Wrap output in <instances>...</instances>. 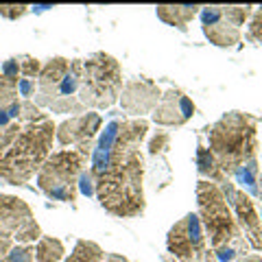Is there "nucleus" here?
Masks as SVG:
<instances>
[{
	"instance_id": "obj_1",
	"label": "nucleus",
	"mask_w": 262,
	"mask_h": 262,
	"mask_svg": "<svg viewBox=\"0 0 262 262\" xmlns=\"http://www.w3.org/2000/svg\"><path fill=\"white\" fill-rule=\"evenodd\" d=\"M144 164L140 149H129L114 142L110 166L96 177V194L101 206L114 216L131 219L144 212L142 188Z\"/></svg>"
},
{
	"instance_id": "obj_2",
	"label": "nucleus",
	"mask_w": 262,
	"mask_h": 262,
	"mask_svg": "<svg viewBox=\"0 0 262 262\" xmlns=\"http://www.w3.org/2000/svg\"><path fill=\"white\" fill-rule=\"evenodd\" d=\"M57 127L51 120H39L22 125L13 144L0 155V177L13 186H22L39 173L42 164L48 160Z\"/></svg>"
},
{
	"instance_id": "obj_3",
	"label": "nucleus",
	"mask_w": 262,
	"mask_h": 262,
	"mask_svg": "<svg viewBox=\"0 0 262 262\" xmlns=\"http://www.w3.org/2000/svg\"><path fill=\"white\" fill-rule=\"evenodd\" d=\"M210 151L214 153L223 173H234L247 160L256 158V118L249 114L229 112L208 131Z\"/></svg>"
},
{
	"instance_id": "obj_4",
	"label": "nucleus",
	"mask_w": 262,
	"mask_h": 262,
	"mask_svg": "<svg viewBox=\"0 0 262 262\" xmlns=\"http://www.w3.org/2000/svg\"><path fill=\"white\" fill-rule=\"evenodd\" d=\"M122 90V72L120 63L107 53H94L83 59L81 70V88H79V103L85 107L105 110L112 107L120 96Z\"/></svg>"
},
{
	"instance_id": "obj_5",
	"label": "nucleus",
	"mask_w": 262,
	"mask_h": 262,
	"mask_svg": "<svg viewBox=\"0 0 262 262\" xmlns=\"http://www.w3.org/2000/svg\"><path fill=\"white\" fill-rule=\"evenodd\" d=\"M90 153V142L81 144L79 151H57L48 155L37 173V186L46 196L55 201L70 203L77 196V177L83 170Z\"/></svg>"
},
{
	"instance_id": "obj_6",
	"label": "nucleus",
	"mask_w": 262,
	"mask_h": 262,
	"mask_svg": "<svg viewBox=\"0 0 262 262\" xmlns=\"http://www.w3.org/2000/svg\"><path fill=\"white\" fill-rule=\"evenodd\" d=\"M196 203H199V219L210 234V245L214 249L223 245H232L241 241V229L232 216L227 201L221 188L212 182H199L196 186Z\"/></svg>"
},
{
	"instance_id": "obj_7",
	"label": "nucleus",
	"mask_w": 262,
	"mask_h": 262,
	"mask_svg": "<svg viewBox=\"0 0 262 262\" xmlns=\"http://www.w3.org/2000/svg\"><path fill=\"white\" fill-rule=\"evenodd\" d=\"M168 253L179 262H201L208 256L206 236H203V225L199 214H186L179 223L170 227L166 236Z\"/></svg>"
},
{
	"instance_id": "obj_8",
	"label": "nucleus",
	"mask_w": 262,
	"mask_h": 262,
	"mask_svg": "<svg viewBox=\"0 0 262 262\" xmlns=\"http://www.w3.org/2000/svg\"><path fill=\"white\" fill-rule=\"evenodd\" d=\"M221 192H223V196H227V201L232 203L236 219H238L241 227L245 229V236H247V241L251 243V247L262 249V223H260V216L256 212V206H253L251 196L241 192V190H234V186L229 182H223Z\"/></svg>"
},
{
	"instance_id": "obj_9",
	"label": "nucleus",
	"mask_w": 262,
	"mask_h": 262,
	"mask_svg": "<svg viewBox=\"0 0 262 262\" xmlns=\"http://www.w3.org/2000/svg\"><path fill=\"white\" fill-rule=\"evenodd\" d=\"M194 116V103L179 90H168L162 94L158 107L153 110V122L166 127H179Z\"/></svg>"
},
{
	"instance_id": "obj_10",
	"label": "nucleus",
	"mask_w": 262,
	"mask_h": 262,
	"mask_svg": "<svg viewBox=\"0 0 262 262\" xmlns=\"http://www.w3.org/2000/svg\"><path fill=\"white\" fill-rule=\"evenodd\" d=\"M160 98H162L160 88L151 83V81H131V83L122 88L120 105L131 116L142 118V114H149L158 107Z\"/></svg>"
},
{
	"instance_id": "obj_11",
	"label": "nucleus",
	"mask_w": 262,
	"mask_h": 262,
	"mask_svg": "<svg viewBox=\"0 0 262 262\" xmlns=\"http://www.w3.org/2000/svg\"><path fill=\"white\" fill-rule=\"evenodd\" d=\"M101 122H103V118L94 112L81 114V116H75L70 120H63L55 131L57 142H59L61 146H68V144H79L81 146V144L92 142L96 131L101 129Z\"/></svg>"
},
{
	"instance_id": "obj_12",
	"label": "nucleus",
	"mask_w": 262,
	"mask_h": 262,
	"mask_svg": "<svg viewBox=\"0 0 262 262\" xmlns=\"http://www.w3.org/2000/svg\"><path fill=\"white\" fill-rule=\"evenodd\" d=\"M29 221H33V212L20 196L0 194V238L9 241Z\"/></svg>"
},
{
	"instance_id": "obj_13",
	"label": "nucleus",
	"mask_w": 262,
	"mask_h": 262,
	"mask_svg": "<svg viewBox=\"0 0 262 262\" xmlns=\"http://www.w3.org/2000/svg\"><path fill=\"white\" fill-rule=\"evenodd\" d=\"M118 129H120V120H110L105 125L101 138L92 151V173L94 177L103 175L110 166V160H112V149H114V142H116V136H118Z\"/></svg>"
},
{
	"instance_id": "obj_14",
	"label": "nucleus",
	"mask_w": 262,
	"mask_h": 262,
	"mask_svg": "<svg viewBox=\"0 0 262 262\" xmlns=\"http://www.w3.org/2000/svg\"><path fill=\"white\" fill-rule=\"evenodd\" d=\"M199 9L201 7H196V5H162L158 7V18L162 22L170 24V27L186 31V24L194 18Z\"/></svg>"
},
{
	"instance_id": "obj_15",
	"label": "nucleus",
	"mask_w": 262,
	"mask_h": 262,
	"mask_svg": "<svg viewBox=\"0 0 262 262\" xmlns=\"http://www.w3.org/2000/svg\"><path fill=\"white\" fill-rule=\"evenodd\" d=\"M203 33H206V37L212 44L221 46V48H229V46L238 44V39H241V29L232 27L225 18H221L216 24H212V27H206Z\"/></svg>"
},
{
	"instance_id": "obj_16",
	"label": "nucleus",
	"mask_w": 262,
	"mask_h": 262,
	"mask_svg": "<svg viewBox=\"0 0 262 262\" xmlns=\"http://www.w3.org/2000/svg\"><path fill=\"white\" fill-rule=\"evenodd\" d=\"M196 170H199V175L210 177V182H219V184L227 182L216 158H214V153L210 149H206V146H199V149H196Z\"/></svg>"
},
{
	"instance_id": "obj_17",
	"label": "nucleus",
	"mask_w": 262,
	"mask_h": 262,
	"mask_svg": "<svg viewBox=\"0 0 262 262\" xmlns=\"http://www.w3.org/2000/svg\"><path fill=\"white\" fill-rule=\"evenodd\" d=\"M63 243L53 236H42L35 247V262H59L63 258Z\"/></svg>"
},
{
	"instance_id": "obj_18",
	"label": "nucleus",
	"mask_w": 262,
	"mask_h": 262,
	"mask_svg": "<svg viewBox=\"0 0 262 262\" xmlns=\"http://www.w3.org/2000/svg\"><path fill=\"white\" fill-rule=\"evenodd\" d=\"M103 260H105V253L96 243H92V241H77L75 251L70 253V258L66 262H103Z\"/></svg>"
},
{
	"instance_id": "obj_19",
	"label": "nucleus",
	"mask_w": 262,
	"mask_h": 262,
	"mask_svg": "<svg viewBox=\"0 0 262 262\" xmlns=\"http://www.w3.org/2000/svg\"><path fill=\"white\" fill-rule=\"evenodd\" d=\"M232 175L236 177V182H238L243 188H247L251 194H258V162H256V158L241 164Z\"/></svg>"
},
{
	"instance_id": "obj_20",
	"label": "nucleus",
	"mask_w": 262,
	"mask_h": 262,
	"mask_svg": "<svg viewBox=\"0 0 262 262\" xmlns=\"http://www.w3.org/2000/svg\"><path fill=\"white\" fill-rule=\"evenodd\" d=\"M13 101H18V81L0 75V107L7 110Z\"/></svg>"
},
{
	"instance_id": "obj_21",
	"label": "nucleus",
	"mask_w": 262,
	"mask_h": 262,
	"mask_svg": "<svg viewBox=\"0 0 262 262\" xmlns=\"http://www.w3.org/2000/svg\"><path fill=\"white\" fill-rule=\"evenodd\" d=\"M251 7H223V18L232 24V27H243L245 24V20L249 18V11Z\"/></svg>"
},
{
	"instance_id": "obj_22",
	"label": "nucleus",
	"mask_w": 262,
	"mask_h": 262,
	"mask_svg": "<svg viewBox=\"0 0 262 262\" xmlns=\"http://www.w3.org/2000/svg\"><path fill=\"white\" fill-rule=\"evenodd\" d=\"M15 238H18V243H22V245H29L33 241H39V238H42V227H39L37 221L33 219V221H29V223L20 229L18 234H15Z\"/></svg>"
},
{
	"instance_id": "obj_23",
	"label": "nucleus",
	"mask_w": 262,
	"mask_h": 262,
	"mask_svg": "<svg viewBox=\"0 0 262 262\" xmlns=\"http://www.w3.org/2000/svg\"><path fill=\"white\" fill-rule=\"evenodd\" d=\"M35 260V247L31 245H20V247H11L3 262H33Z\"/></svg>"
},
{
	"instance_id": "obj_24",
	"label": "nucleus",
	"mask_w": 262,
	"mask_h": 262,
	"mask_svg": "<svg viewBox=\"0 0 262 262\" xmlns=\"http://www.w3.org/2000/svg\"><path fill=\"white\" fill-rule=\"evenodd\" d=\"M77 186H79L81 194H85V196H92V194L96 192V177H94V173H92V170H81V175H79V182H77Z\"/></svg>"
},
{
	"instance_id": "obj_25",
	"label": "nucleus",
	"mask_w": 262,
	"mask_h": 262,
	"mask_svg": "<svg viewBox=\"0 0 262 262\" xmlns=\"http://www.w3.org/2000/svg\"><path fill=\"white\" fill-rule=\"evenodd\" d=\"M20 120L22 122H39V120H46L44 114H39V110L33 105L31 101H22V112H20ZM18 120V122H20Z\"/></svg>"
},
{
	"instance_id": "obj_26",
	"label": "nucleus",
	"mask_w": 262,
	"mask_h": 262,
	"mask_svg": "<svg viewBox=\"0 0 262 262\" xmlns=\"http://www.w3.org/2000/svg\"><path fill=\"white\" fill-rule=\"evenodd\" d=\"M39 72H42V63L37 59H33V57H27L24 61H20L22 79H35V77H39Z\"/></svg>"
},
{
	"instance_id": "obj_27",
	"label": "nucleus",
	"mask_w": 262,
	"mask_h": 262,
	"mask_svg": "<svg viewBox=\"0 0 262 262\" xmlns=\"http://www.w3.org/2000/svg\"><path fill=\"white\" fill-rule=\"evenodd\" d=\"M201 24L203 29L206 27H212V24H216L221 18H223V7H201Z\"/></svg>"
},
{
	"instance_id": "obj_28",
	"label": "nucleus",
	"mask_w": 262,
	"mask_h": 262,
	"mask_svg": "<svg viewBox=\"0 0 262 262\" xmlns=\"http://www.w3.org/2000/svg\"><path fill=\"white\" fill-rule=\"evenodd\" d=\"M241 251H243V247H236V243H232V245H223V247L214 249L219 262H234L236 258L241 256Z\"/></svg>"
},
{
	"instance_id": "obj_29",
	"label": "nucleus",
	"mask_w": 262,
	"mask_h": 262,
	"mask_svg": "<svg viewBox=\"0 0 262 262\" xmlns=\"http://www.w3.org/2000/svg\"><path fill=\"white\" fill-rule=\"evenodd\" d=\"M168 144H170V136L166 134V131H158V134L153 136L151 144H149V153H151V155L164 153V151L168 149Z\"/></svg>"
},
{
	"instance_id": "obj_30",
	"label": "nucleus",
	"mask_w": 262,
	"mask_h": 262,
	"mask_svg": "<svg viewBox=\"0 0 262 262\" xmlns=\"http://www.w3.org/2000/svg\"><path fill=\"white\" fill-rule=\"evenodd\" d=\"M27 11H29V7H24V5H0V15H5V18H9V20L20 18V15H24Z\"/></svg>"
},
{
	"instance_id": "obj_31",
	"label": "nucleus",
	"mask_w": 262,
	"mask_h": 262,
	"mask_svg": "<svg viewBox=\"0 0 262 262\" xmlns=\"http://www.w3.org/2000/svg\"><path fill=\"white\" fill-rule=\"evenodd\" d=\"M0 75L7 77V79H15V81H18V77H20V61L18 59H7L3 63V70H0Z\"/></svg>"
},
{
	"instance_id": "obj_32",
	"label": "nucleus",
	"mask_w": 262,
	"mask_h": 262,
	"mask_svg": "<svg viewBox=\"0 0 262 262\" xmlns=\"http://www.w3.org/2000/svg\"><path fill=\"white\" fill-rule=\"evenodd\" d=\"M35 79H18V94L29 101L31 96H35Z\"/></svg>"
},
{
	"instance_id": "obj_33",
	"label": "nucleus",
	"mask_w": 262,
	"mask_h": 262,
	"mask_svg": "<svg viewBox=\"0 0 262 262\" xmlns=\"http://www.w3.org/2000/svg\"><path fill=\"white\" fill-rule=\"evenodd\" d=\"M249 33L253 39H262V11H258L256 15H253V22L249 27Z\"/></svg>"
},
{
	"instance_id": "obj_34",
	"label": "nucleus",
	"mask_w": 262,
	"mask_h": 262,
	"mask_svg": "<svg viewBox=\"0 0 262 262\" xmlns=\"http://www.w3.org/2000/svg\"><path fill=\"white\" fill-rule=\"evenodd\" d=\"M9 251H11V241L0 238V262L7 258V253H9Z\"/></svg>"
},
{
	"instance_id": "obj_35",
	"label": "nucleus",
	"mask_w": 262,
	"mask_h": 262,
	"mask_svg": "<svg viewBox=\"0 0 262 262\" xmlns=\"http://www.w3.org/2000/svg\"><path fill=\"white\" fill-rule=\"evenodd\" d=\"M11 125V118H9V114H7V110L0 107V131H5L7 127Z\"/></svg>"
},
{
	"instance_id": "obj_36",
	"label": "nucleus",
	"mask_w": 262,
	"mask_h": 262,
	"mask_svg": "<svg viewBox=\"0 0 262 262\" xmlns=\"http://www.w3.org/2000/svg\"><path fill=\"white\" fill-rule=\"evenodd\" d=\"M234 262H262L258 256H247V258H241V260H234Z\"/></svg>"
},
{
	"instance_id": "obj_37",
	"label": "nucleus",
	"mask_w": 262,
	"mask_h": 262,
	"mask_svg": "<svg viewBox=\"0 0 262 262\" xmlns=\"http://www.w3.org/2000/svg\"><path fill=\"white\" fill-rule=\"evenodd\" d=\"M201 262H219V260H214V258H212V256H206V258H203Z\"/></svg>"
},
{
	"instance_id": "obj_38",
	"label": "nucleus",
	"mask_w": 262,
	"mask_h": 262,
	"mask_svg": "<svg viewBox=\"0 0 262 262\" xmlns=\"http://www.w3.org/2000/svg\"><path fill=\"white\" fill-rule=\"evenodd\" d=\"M162 262H179V260H175V258H173V256H170V258H168V256H166V258H164V260H162Z\"/></svg>"
},
{
	"instance_id": "obj_39",
	"label": "nucleus",
	"mask_w": 262,
	"mask_h": 262,
	"mask_svg": "<svg viewBox=\"0 0 262 262\" xmlns=\"http://www.w3.org/2000/svg\"><path fill=\"white\" fill-rule=\"evenodd\" d=\"M258 184H262V177H260V182ZM258 194H260V199H262V188H258ZM260 223H262V221H260Z\"/></svg>"
}]
</instances>
